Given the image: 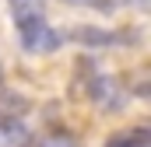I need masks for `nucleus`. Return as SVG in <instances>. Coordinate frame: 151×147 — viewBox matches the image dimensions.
Instances as JSON below:
<instances>
[{"instance_id": "obj_6", "label": "nucleus", "mask_w": 151, "mask_h": 147, "mask_svg": "<svg viewBox=\"0 0 151 147\" xmlns=\"http://www.w3.org/2000/svg\"><path fill=\"white\" fill-rule=\"evenodd\" d=\"M11 4V14H14V25H32L42 18V0H7Z\"/></svg>"}, {"instance_id": "obj_9", "label": "nucleus", "mask_w": 151, "mask_h": 147, "mask_svg": "<svg viewBox=\"0 0 151 147\" xmlns=\"http://www.w3.org/2000/svg\"><path fill=\"white\" fill-rule=\"evenodd\" d=\"M0 84H4V70H0Z\"/></svg>"}, {"instance_id": "obj_5", "label": "nucleus", "mask_w": 151, "mask_h": 147, "mask_svg": "<svg viewBox=\"0 0 151 147\" xmlns=\"http://www.w3.org/2000/svg\"><path fill=\"white\" fill-rule=\"evenodd\" d=\"M106 147H151V130L148 126H134V130H123V133H113Z\"/></svg>"}, {"instance_id": "obj_4", "label": "nucleus", "mask_w": 151, "mask_h": 147, "mask_svg": "<svg viewBox=\"0 0 151 147\" xmlns=\"http://www.w3.org/2000/svg\"><path fill=\"white\" fill-rule=\"evenodd\" d=\"M28 140L32 133L18 116H0V147H25Z\"/></svg>"}, {"instance_id": "obj_2", "label": "nucleus", "mask_w": 151, "mask_h": 147, "mask_svg": "<svg viewBox=\"0 0 151 147\" xmlns=\"http://www.w3.org/2000/svg\"><path fill=\"white\" fill-rule=\"evenodd\" d=\"M18 32H21L25 53H32V56H35V53H56L60 42H63L60 32H53V28L46 25V18H39V21H32V25H21Z\"/></svg>"}, {"instance_id": "obj_3", "label": "nucleus", "mask_w": 151, "mask_h": 147, "mask_svg": "<svg viewBox=\"0 0 151 147\" xmlns=\"http://www.w3.org/2000/svg\"><path fill=\"white\" fill-rule=\"evenodd\" d=\"M70 42H81V46H91V49H106V46H116L119 35L116 32H106V28H91V25H81V28H70L67 32Z\"/></svg>"}, {"instance_id": "obj_1", "label": "nucleus", "mask_w": 151, "mask_h": 147, "mask_svg": "<svg viewBox=\"0 0 151 147\" xmlns=\"http://www.w3.org/2000/svg\"><path fill=\"white\" fill-rule=\"evenodd\" d=\"M88 95H91V102L102 112H123L127 109V91H123V84L116 77H109V74H95Z\"/></svg>"}, {"instance_id": "obj_8", "label": "nucleus", "mask_w": 151, "mask_h": 147, "mask_svg": "<svg viewBox=\"0 0 151 147\" xmlns=\"http://www.w3.org/2000/svg\"><path fill=\"white\" fill-rule=\"evenodd\" d=\"M74 4H91V7H102V11H109V7H113L109 0H74Z\"/></svg>"}, {"instance_id": "obj_7", "label": "nucleus", "mask_w": 151, "mask_h": 147, "mask_svg": "<svg viewBox=\"0 0 151 147\" xmlns=\"http://www.w3.org/2000/svg\"><path fill=\"white\" fill-rule=\"evenodd\" d=\"M39 147H74V137L70 133H53V137H46Z\"/></svg>"}]
</instances>
